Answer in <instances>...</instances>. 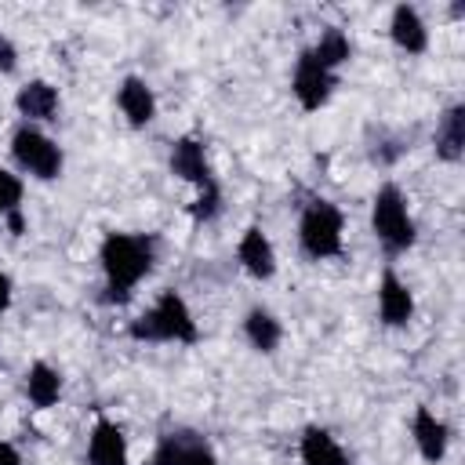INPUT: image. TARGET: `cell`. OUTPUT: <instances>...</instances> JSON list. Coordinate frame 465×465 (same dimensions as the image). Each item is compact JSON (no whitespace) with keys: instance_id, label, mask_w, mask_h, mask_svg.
Listing matches in <instances>:
<instances>
[{"instance_id":"277c9868","label":"cell","mask_w":465,"mask_h":465,"mask_svg":"<svg viewBox=\"0 0 465 465\" xmlns=\"http://www.w3.org/2000/svg\"><path fill=\"white\" fill-rule=\"evenodd\" d=\"M371 229L378 236V243L389 251V254H403L414 247L418 240V229H414V218H411V207H407V196L396 182H385L374 200H371Z\"/></svg>"},{"instance_id":"2e32d148","label":"cell","mask_w":465,"mask_h":465,"mask_svg":"<svg viewBox=\"0 0 465 465\" xmlns=\"http://www.w3.org/2000/svg\"><path fill=\"white\" fill-rule=\"evenodd\" d=\"M436 156L443 163H458L465 156V105L454 102L450 109H443V116L436 120Z\"/></svg>"},{"instance_id":"5b68a950","label":"cell","mask_w":465,"mask_h":465,"mask_svg":"<svg viewBox=\"0 0 465 465\" xmlns=\"http://www.w3.org/2000/svg\"><path fill=\"white\" fill-rule=\"evenodd\" d=\"M11 156L25 174H33L40 182H54L62 174V167H65L62 145L51 134H44L40 127H33V124H22L11 134Z\"/></svg>"},{"instance_id":"6da1fadb","label":"cell","mask_w":465,"mask_h":465,"mask_svg":"<svg viewBox=\"0 0 465 465\" xmlns=\"http://www.w3.org/2000/svg\"><path fill=\"white\" fill-rule=\"evenodd\" d=\"M102 276H105V294L102 302L124 305L134 287L153 272L156 265V240L145 232H105L98 247Z\"/></svg>"},{"instance_id":"7c38bea8","label":"cell","mask_w":465,"mask_h":465,"mask_svg":"<svg viewBox=\"0 0 465 465\" xmlns=\"http://www.w3.org/2000/svg\"><path fill=\"white\" fill-rule=\"evenodd\" d=\"M389 36L400 51L407 54H421L429 47V25L425 18L418 15L414 4H396L392 7V18H389Z\"/></svg>"},{"instance_id":"ba28073f","label":"cell","mask_w":465,"mask_h":465,"mask_svg":"<svg viewBox=\"0 0 465 465\" xmlns=\"http://www.w3.org/2000/svg\"><path fill=\"white\" fill-rule=\"evenodd\" d=\"M87 465H131L127 436L105 414H98L94 425H91V432H87Z\"/></svg>"},{"instance_id":"d6986e66","label":"cell","mask_w":465,"mask_h":465,"mask_svg":"<svg viewBox=\"0 0 465 465\" xmlns=\"http://www.w3.org/2000/svg\"><path fill=\"white\" fill-rule=\"evenodd\" d=\"M58 396H62V374L47 360L29 363V371H25V400L36 411H47V407L58 403Z\"/></svg>"},{"instance_id":"ffe728a7","label":"cell","mask_w":465,"mask_h":465,"mask_svg":"<svg viewBox=\"0 0 465 465\" xmlns=\"http://www.w3.org/2000/svg\"><path fill=\"white\" fill-rule=\"evenodd\" d=\"M312 51V58L320 62V65H327V69H341L345 62H349V54H352V44H349V36L341 33V29H323L320 33V40L309 47Z\"/></svg>"},{"instance_id":"e0dca14e","label":"cell","mask_w":465,"mask_h":465,"mask_svg":"<svg viewBox=\"0 0 465 465\" xmlns=\"http://www.w3.org/2000/svg\"><path fill=\"white\" fill-rule=\"evenodd\" d=\"M298 454H302V465H349V454L345 447L320 425H309L298 440Z\"/></svg>"},{"instance_id":"7402d4cb","label":"cell","mask_w":465,"mask_h":465,"mask_svg":"<svg viewBox=\"0 0 465 465\" xmlns=\"http://www.w3.org/2000/svg\"><path fill=\"white\" fill-rule=\"evenodd\" d=\"M189 214H193V222H214V218L222 214V185L196 193V200H193Z\"/></svg>"},{"instance_id":"603a6c76","label":"cell","mask_w":465,"mask_h":465,"mask_svg":"<svg viewBox=\"0 0 465 465\" xmlns=\"http://www.w3.org/2000/svg\"><path fill=\"white\" fill-rule=\"evenodd\" d=\"M18 69V47L11 44V36L0 33V73H15Z\"/></svg>"},{"instance_id":"cb8c5ba5","label":"cell","mask_w":465,"mask_h":465,"mask_svg":"<svg viewBox=\"0 0 465 465\" xmlns=\"http://www.w3.org/2000/svg\"><path fill=\"white\" fill-rule=\"evenodd\" d=\"M11 294H15V291H11V276L0 269V316L11 309Z\"/></svg>"},{"instance_id":"ac0fdd59","label":"cell","mask_w":465,"mask_h":465,"mask_svg":"<svg viewBox=\"0 0 465 465\" xmlns=\"http://www.w3.org/2000/svg\"><path fill=\"white\" fill-rule=\"evenodd\" d=\"M243 338H247V345H251L254 352L269 356V352H276L280 341H283V323H280L269 309L254 305V309H247V316H243Z\"/></svg>"},{"instance_id":"8992f818","label":"cell","mask_w":465,"mask_h":465,"mask_svg":"<svg viewBox=\"0 0 465 465\" xmlns=\"http://www.w3.org/2000/svg\"><path fill=\"white\" fill-rule=\"evenodd\" d=\"M334 87H338V73L327 69V65H320V62L312 58V51L305 47V51L298 54L294 76H291V91H294L298 105H302L305 113H316V109L327 105V98L334 94Z\"/></svg>"},{"instance_id":"3957f363","label":"cell","mask_w":465,"mask_h":465,"mask_svg":"<svg viewBox=\"0 0 465 465\" xmlns=\"http://www.w3.org/2000/svg\"><path fill=\"white\" fill-rule=\"evenodd\" d=\"M341 243H345V214L334 200H309L302 207V218H298V247L305 258L312 262H327V258H338L341 254Z\"/></svg>"},{"instance_id":"30bf717a","label":"cell","mask_w":465,"mask_h":465,"mask_svg":"<svg viewBox=\"0 0 465 465\" xmlns=\"http://www.w3.org/2000/svg\"><path fill=\"white\" fill-rule=\"evenodd\" d=\"M236 262L243 265L247 276L254 280H269L276 272V251H272V240L258 229V225H247L240 243H236Z\"/></svg>"},{"instance_id":"5bb4252c","label":"cell","mask_w":465,"mask_h":465,"mask_svg":"<svg viewBox=\"0 0 465 465\" xmlns=\"http://www.w3.org/2000/svg\"><path fill=\"white\" fill-rule=\"evenodd\" d=\"M203 450H211V443L200 432H193V429H171V432L160 436V443L153 450V465H189Z\"/></svg>"},{"instance_id":"8fae6325","label":"cell","mask_w":465,"mask_h":465,"mask_svg":"<svg viewBox=\"0 0 465 465\" xmlns=\"http://www.w3.org/2000/svg\"><path fill=\"white\" fill-rule=\"evenodd\" d=\"M411 436H414V443H418V454L425 458V461H443V454H447V447H450V429H447V421L443 418H436L429 407H418L414 411V421H411Z\"/></svg>"},{"instance_id":"4fadbf2b","label":"cell","mask_w":465,"mask_h":465,"mask_svg":"<svg viewBox=\"0 0 465 465\" xmlns=\"http://www.w3.org/2000/svg\"><path fill=\"white\" fill-rule=\"evenodd\" d=\"M116 105L131 127H145L156 116V94L142 76H124L116 87Z\"/></svg>"},{"instance_id":"52a82bcc","label":"cell","mask_w":465,"mask_h":465,"mask_svg":"<svg viewBox=\"0 0 465 465\" xmlns=\"http://www.w3.org/2000/svg\"><path fill=\"white\" fill-rule=\"evenodd\" d=\"M167 163H171V174H178L182 182L196 185V193H203V189H214V185H218V178H214V171H211V160H207V149H203V142H200V138H193V134L174 138Z\"/></svg>"},{"instance_id":"9c48e42d","label":"cell","mask_w":465,"mask_h":465,"mask_svg":"<svg viewBox=\"0 0 465 465\" xmlns=\"http://www.w3.org/2000/svg\"><path fill=\"white\" fill-rule=\"evenodd\" d=\"M378 316L385 327H407L414 316V294L396 269H385L378 276Z\"/></svg>"},{"instance_id":"44dd1931","label":"cell","mask_w":465,"mask_h":465,"mask_svg":"<svg viewBox=\"0 0 465 465\" xmlns=\"http://www.w3.org/2000/svg\"><path fill=\"white\" fill-rule=\"evenodd\" d=\"M22 211V178L0 167V222Z\"/></svg>"},{"instance_id":"484cf974","label":"cell","mask_w":465,"mask_h":465,"mask_svg":"<svg viewBox=\"0 0 465 465\" xmlns=\"http://www.w3.org/2000/svg\"><path fill=\"white\" fill-rule=\"evenodd\" d=\"M189 465H218V458H214V450H203L196 461H189Z\"/></svg>"},{"instance_id":"9a60e30c","label":"cell","mask_w":465,"mask_h":465,"mask_svg":"<svg viewBox=\"0 0 465 465\" xmlns=\"http://www.w3.org/2000/svg\"><path fill=\"white\" fill-rule=\"evenodd\" d=\"M15 109L18 116H25V124H47L58 116V91L47 84V80H29L18 87L15 94Z\"/></svg>"},{"instance_id":"d4e9b609","label":"cell","mask_w":465,"mask_h":465,"mask_svg":"<svg viewBox=\"0 0 465 465\" xmlns=\"http://www.w3.org/2000/svg\"><path fill=\"white\" fill-rule=\"evenodd\" d=\"M0 465H22V454L7 440H0Z\"/></svg>"},{"instance_id":"7a4b0ae2","label":"cell","mask_w":465,"mask_h":465,"mask_svg":"<svg viewBox=\"0 0 465 465\" xmlns=\"http://www.w3.org/2000/svg\"><path fill=\"white\" fill-rule=\"evenodd\" d=\"M127 334L134 341H174V345H193L200 338L193 309L178 291H163L138 320H131Z\"/></svg>"}]
</instances>
